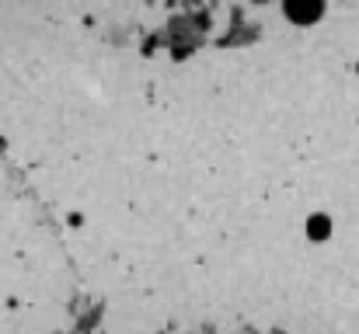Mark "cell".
Returning <instances> with one entry per match:
<instances>
[{
    "label": "cell",
    "instance_id": "cell-1",
    "mask_svg": "<svg viewBox=\"0 0 359 334\" xmlns=\"http://www.w3.org/2000/svg\"><path fill=\"white\" fill-rule=\"evenodd\" d=\"M307 237L311 240H328L332 237V216H325V213H314L311 220H307Z\"/></svg>",
    "mask_w": 359,
    "mask_h": 334
},
{
    "label": "cell",
    "instance_id": "cell-2",
    "mask_svg": "<svg viewBox=\"0 0 359 334\" xmlns=\"http://www.w3.org/2000/svg\"><path fill=\"white\" fill-rule=\"evenodd\" d=\"M290 14L297 21H311L318 14V0H290Z\"/></svg>",
    "mask_w": 359,
    "mask_h": 334
}]
</instances>
